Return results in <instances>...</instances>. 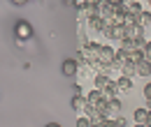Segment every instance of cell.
I'll list each match as a JSON object with an SVG mask.
<instances>
[{"instance_id":"1","label":"cell","mask_w":151,"mask_h":127,"mask_svg":"<svg viewBox=\"0 0 151 127\" xmlns=\"http://www.w3.org/2000/svg\"><path fill=\"white\" fill-rule=\"evenodd\" d=\"M114 55H116L114 46H109V44H100V51H98V62H100V65H105V67H112Z\"/></svg>"},{"instance_id":"2","label":"cell","mask_w":151,"mask_h":127,"mask_svg":"<svg viewBox=\"0 0 151 127\" xmlns=\"http://www.w3.org/2000/svg\"><path fill=\"white\" fill-rule=\"evenodd\" d=\"M14 35H17L19 42L30 39V37H33V26H30L28 21H17V26H14Z\"/></svg>"},{"instance_id":"3","label":"cell","mask_w":151,"mask_h":127,"mask_svg":"<svg viewBox=\"0 0 151 127\" xmlns=\"http://www.w3.org/2000/svg\"><path fill=\"white\" fill-rule=\"evenodd\" d=\"M95 12H98V16L102 18V21H109L114 14V5H109L107 0H100L98 5H95Z\"/></svg>"},{"instance_id":"4","label":"cell","mask_w":151,"mask_h":127,"mask_svg":"<svg viewBox=\"0 0 151 127\" xmlns=\"http://www.w3.org/2000/svg\"><path fill=\"white\" fill-rule=\"evenodd\" d=\"M84 26H86V30H88L91 35H100V30H102L105 21H102L100 16H91L88 21H86V23H84Z\"/></svg>"},{"instance_id":"5","label":"cell","mask_w":151,"mask_h":127,"mask_svg":"<svg viewBox=\"0 0 151 127\" xmlns=\"http://www.w3.org/2000/svg\"><path fill=\"white\" fill-rule=\"evenodd\" d=\"M77 70H79V65H77L75 58H65V60H63V65H60V72H63V76H75Z\"/></svg>"},{"instance_id":"6","label":"cell","mask_w":151,"mask_h":127,"mask_svg":"<svg viewBox=\"0 0 151 127\" xmlns=\"http://www.w3.org/2000/svg\"><path fill=\"white\" fill-rule=\"evenodd\" d=\"M144 37V28H139L137 23H132V26H126V39H130V42H137V39H142Z\"/></svg>"},{"instance_id":"7","label":"cell","mask_w":151,"mask_h":127,"mask_svg":"<svg viewBox=\"0 0 151 127\" xmlns=\"http://www.w3.org/2000/svg\"><path fill=\"white\" fill-rule=\"evenodd\" d=\"M84 116H86V118H88V120H91V123H93V125H98V123H100V120H105V116H102V113H100V111L95 109V106H91V104H88V106H86V109H84Z\"/></svg>"},{"instance_id":"8","label":"cell","mask_w":151,"mask_h":127,"mask_svg":"<svg viewBox=\"0 0 151 127\" xmlns=\"http://www.w3.org/2000/svg\"><path fill=\"white\" fill-rule=\"evenodd\" d=\"M109 83H112V79H109L107 74H95V76H93V88H95V90H100V92L105 90Z\"/></svg>"},{"instance_id":"9","label":"cell","mask_w":151,"mask_h":127,"mask_svg":"<svg viewBox=\"0 0 151 127\" xmlns=\"http://www.w3.org/2000/svg\"><path fill=\"white\" fill-rule=\"evenodd\" d=\"M135 74L149 79V76H151V62H149V60H139V62L135 65Z\"/></svg>"},{"instance_id":"10","label":"cell","mask_w":151,"mask_h":127,"mask_svg":"<svg viewBox=\"0 0 151 127\" xmlns=\"http://www.w3.org/2000/svg\"><path fill=\"white\" fill-rule=\"evenodd\" d=\"M135 23H137L139 28H149L151 26V9H142V12L137 14V18H135Z\"/></svg>"},{"instance_id":"11","label":"cell","mask_w":151,"mask_h":127,"mask_svg":"<svg viewBox=\"0 0 151 127\" xmlns=\"http://www.w3.org/2000/svg\"><path fill=\"white\" fill-rule=\"evenodd\" d=\"M119 111H121V99H119V97L109 99V102H107V118L114 120V116H119Z\"/></svg>"},{"instance_id":"12","label":"cell","mask_w":151,"mask_h":127,"mask_svg":"<svg viewBox=\"0 0 151 127\" xmlns=\"http://www.w3.org/2000/svg\"><path fill=\"white\" fill-rule=\"evenodd\" d=\"M116 88H119V92H130L132 90V79H128V76H119L116 79Z\"/></svg>"},{"instance_id":"13","label":"cell","mask_w":151,"mask_h":127,"mask_svg":"<svg viewBox=\"0 0 151 127\" xmlns=\"http://www.w3.org/2000/svg\"><path fill=\"white\" fill-rule=\"evenodd\" d=\"M86 102H88L91 106H100V104L105 102V97H102V92H100V90H95V88H93V90L86 95Z\"/></svg>"},{"instance_id":"14","label":"cell","mask_w":151,"mask_h":127,"mask_svg":"<svg viewBox=\"0 0 151 127\" xmlns=\"http://www.w3.org/2000/svg\"><path fill=\"white\" fill-rule=\"evenodd\" d=\"M77 74H79V79H91V81H93V76H95L88 62H81V65H79V70H77Z\"/></svg>"},{"instance_id":"15","label":"cell","mask_w":151,"mask_h":127,"mask_svg":"<svg viewBox=\"0 0 151 127\" xmlns=\"http://www.w3.org/2000/svg\"><path fill=\"white\" fill-rule=\"evenodd\" d=\"M86 106H88L86 95H75V97H72V109H75V111H84Z\"/></svg>"},{"instance_id":"16","label":"cell","mask_w":151,"mask_h":127,"mask_svg":"<svg viewBox=\"0 0 151 127\" xmlns=\"http://www.w3.org/2000/svg\"><path fill=\"white\" fill-rule=\"evenodd\" d=\"M147 116H149V109H135V113H132L135 125H147Z\"/></svg>"},{"instance_id":"17","label":"cell","mask_w":151,"mask_h":127,"mask_svg":"<svg viewBox=\"0 0 151 127\" xmlns=\"http://www.w3.org/2000/svg\"><path fill=\"white\" fill-rule=\"evenodd\" d=\"M112 39L114 42H123L126 39V26H112Z\"/></svg>"},{"instance_id":"18","label":"cell","mask_w":151,"mask_h":127,"mask_svg":"<svg viewBox=\"0 0 151 127\" xmlns=\"http://www.w3.org/2000/svg\"><path fill=\"white\" fill-rule=\"evenodd\" d=\"M116 92H119V88H116V81H112L105 90H102V97H105V102H109V99H114L116 97Z\"/></svg>"},{"instance_id":"19","label":"cell","mask_w":151,"mask_h":127,"mask_svg":"<svg viewBox=\"0 0 151 127\" xmlns=\"http://www.w3.org/2000/svg\"><path fill=\"white\" fill-rule=\"evenodd\" d=\"M119 44H121L119 49H121V51H126V53H132V51H137V49H135V42H130V39H123V42H119Z\"/></svg>"},{"instance_id":"20","label":"cell","mask_w":151,"mask_h":127,"mask_svg":"<svg viewBox=\"0 0 151 127\" xmlns=\"http://www.w3.org/2000/svg\"><path fill=\"white\" fill-rule=\"evenodd\" d=\"M139 60H144V51H132V53H128V62L137 65Z\"/></svg>"},{"instance_id":"21","label":"cell","mask_w":151,"mask_h":127,"mask_svg":"<svg viewBox=\"0 0 151 127\" xmlns=\"http://www.w3.org/2000/svg\"><path fill=\"white\" fill-rule=\"evenodd\" d=\"M139 12H142V5H139L137 0H135V2H130V5H128V14H132V16H137Z\"/></svg>"},{"instance_id":"22","label":"cell","mask_w":151,"mask_h":127,"mask_svg":"<svg viewBox=\"0 0 151 127\" xmlns=\"http://www.w3.org/2000/svg\"><path fill=\"white\" fill-rule=\"evenodd\" d=\"M121 72H123V76H128V79H130L132 74H135V65H132V62H126V65H123V70H121Z\"/></svg>"},{"instance_id":"23","label":"cell","mask_w":151,"mask_h":127,"mask_svg":"<svg viewBox=\"0 0 151 127\" xmlns=\"http://www.w3.org/2000/svg\"><path fill=\"white\" fill-rule=\"evenodd\" d=\"M93 127H119V125H116V120H112V118H105V120H100V123L93 125Z\"/></svg>"},{"instance_id":"24","label":"cell","mask_w":151,"mask_h":127,"mask_svg":"<svg viewBox=\"0 0 151 127\" xmlns=\"http://www.w3.org/2000/svg\"><path fill=\"white\" fill-rule=\"evenodd\" d=\"M100 35L105 37V39H112V26H109V23H105V26H102V30H100Z\"/></svg>"},{"instance_id":"25","label":"cell","mask_w":151,"mask_h":127,"mask_svg":"<svg viewBox=\"0 0 151 127\" xmlns=\"http://www.w3.org/2000/svg\"><path fill=\"white\" fill-rule=\"evenodd\" d=\"M77 127H93V123H91V120H88L86 116H81V118L77 120Z\"/></svg>"},{"instance_id":"26","label":"cell","mask_w":151,"mask_h":127,"mask_svg":"<svg viewBox=\"0 0 151 127\" xmlns=\"http://www.w3.org/2000/svg\"><path fill=\"white\" fill-rule=\"evenodd\" d=\"M144 99H147V102H151V81L144 86Z\"/></svg>"},{"instance_id":"27","label":"cell","mask_w":151,"mask_h":127,"mask_svg":"<svg viewBox=\"0 0 151 127\" xmlns=\"http://www.w3.org/2000/svg\"><path fill=\"white\" fill-rule=\"evenodd\" d=\"M144 60L151 62V42H147V49H144Z\"/></svg>"},{"instance_id":"28","label":"cell","mask_w":151,"mask_h":127,"mask_svg":"<svg viewBox=\"0 0 151 127\" xmlns=\"http://www.w3.org/2000/svg\"><path fill=\"white\" fill-rule=\"evenodd\" d=\"M9 2H12V5H17V7H23V5H28L30 0H9Z\"/></svg>"},{"instance_id":"29","label":"cell","mask_w":151,"mask_h":127,"mask_svg":"<svg viewBox=\"0 0 151 127\" xmlns=\"http://www.w3.org/2000/svg\"><path fill=\"white\" fill-rule=\"evenodd\" d=\"M65 7H77V0H63Z\"/></svg>"},{"instance_id":"30","label":"cell","mask_w":151,"mask_h":127,"mask_svg":"<svg viewBox=\"0 0 151 127\" xmlns=\"http://www.w3.org/2000/svg\"><path fill=\"white\" fill-rule=\"evenodd\" d=\"M107 2H109V5H114V7H116V5H123V0H107Z\"/></svg>"},{"instance_id":"31","label":"cell","mask_w":151,"mask_h":127,"mask_svg":"<svg viewBox=\"0 0 151 127\" xmlns=\"http://www.w3.org/2000/svg\"><path fill=\"white\" fill-rule=\"evenodd\" d=\"M116 125H119V127H126V120H123V118H116Z\"/></svg>"},{"instance_id":"32","label":"cell","mask_w":151,"mask_h":127,"mask_svg":"<svg viewBox=\"0 0 151 127\" xmlns=\"http://www.w3.org/2000/svg\"><path fill=\"white\" fill-rule=\"evenodd\" d=\"M147 125L151 127V111H149V116H147Z\"/></svg>"},{"instance_id":"33","label":"cell","mask_w":151,"mask_h":127,"mask_svg":"<svg viewBox=\"0 0 151 127\" xmlns=\"http://www.w3.org/2000/svg\"><path fill=\"white\" fill-rule=\"evenodd\" d=\"M44 127H60L58 123H49V125H44Z\"/></svg>"},{"instance_id":"34","label":"cell","mask_w":151,"mask_h":127,"mask_svg":"<svg viewBox=\"0 0 151 127\" xmlns=\"http://www.w3.org/2000/svg\"><path fill=\"white\" fill-rule=\"evenodd\" d=\"M132 127H149V125H132Z\"/></svg>"},{"instance_id":"35","label":"cell","mask_w":151,"mask_h":127,"mask_svg":"<svg viewBox=\"0 0 151 127\" xmlns=\"http://www.w3.org/2000/svg\"><path fill=\"white\" fill-rule=\"evenodd\" d=\"M149 9H151V0H149Z\"/></svg>"},{"instance_id":"36","label":"cell","mask_w":151,"mask_h":127,"mask_svg":"<svg viewBox=\"0 0 151 127\" xmlns=\"http://www.w3.org/2000/svg\"><path fill=\"white\" fill-rule=\"evenodd\" d=\"M30 2H35V0H30Z\"/></svg>"}]
</instances>
